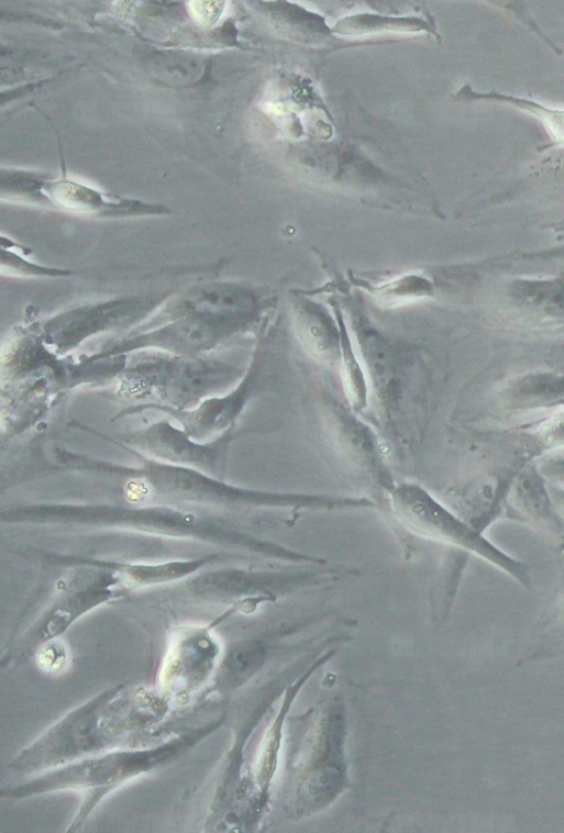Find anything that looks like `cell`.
I'll use <instances>...</instances> for the list:
<instances>
[{"label":"cell","instance_id":"6","mask_svg":"<svg viewBox=\"0 0 564 833\" xmlns=\"http://www.w3.org/2000/svg\"><path fill=\"white\" fill-rule=\"evenodd\" d=\"M55 196L65 207L79 209L90 208L96 197L91 191L74 185L60 186L56 189Z\"/></svg>","mask_w":564,"mask_h":833},{"label":"cell","instance_id":"4","mask_svg":"<svg viewBox=\"0 0 564 833\" xmlns=\"http://www.w3.org/2000/svg\"><path fill=\"white\" fill-rule=\"evenodd\" d=\"M427 25L417 19H387L373 15L352 16L340 22L334 32L341 35H364L378 31L420 32Z\"/></svg>","mask_w":564,"mask_h":833},{"label":"cell","instance_id":"3","mask_svg":"<svg viewBox=\"0 0 564 833\" xmlns=\"http://www.w3.org/2000/svg\"><path fill=\"white\" fill-rule=\"evenodd\" d=\"M383 307L395 308L430 296L432 282L421 274H407L368 288Z\"/></svg>","mask_w":564,"mask_h":833},{"label":"cell","instance_id":"2","mask_svg":"<svg viewBox=\"0 0 564 833\" xmlns=\"http://www.w3.org/2000/svg\"><path fill=\"white\" fill-rule=\"evenodd\" d=\"M334 314L340 329V363L343 382L347 398L356 411L367 407L368 381L362 363L358 359L353 340L340 308H334Z\"/></svg>","mask_w":564,"mask_h":833},{"label":"cell","instance_id":"1","mask_svg":"<svg viewBox=\"0 0 564 833\" xmlns=\"http://www.w3.org/2000/svg\"><path fill=\"white\" fill-rule=\"evenodd\" d=\"M296 330L307 349L324 363L340 360V329L336 318L322 306L301 301L295 308Z\"/></svg>","mask_w":564,"mask_h":833},{"label":"cell","instance_id":"5","mask_svg":"<svg viewBox=\"0 0 564 833\" xmlns=\"http://www.w3.org/2000/svg\"><path fill=\"white\" fill-rule=\"evenodd\" d=\"M224 2H189L188 9L192 20L202 27L213 26L221 18Z\"/></svg>","mask_w":564,"mask_h":833},{"label":"cell","instance_id":"7","mask_svg":"<svg viewBox=\"0 0 564 833\" xmlns=\"http://www.w3.org/2000/svg\"><path fill=\"white\" fill-rule=\"evenodd\" d=\"M548 124L553 134L564 141V114L548 116Z\"/></svg>","mask_w":564,"mask_h":833}]
</instances>
